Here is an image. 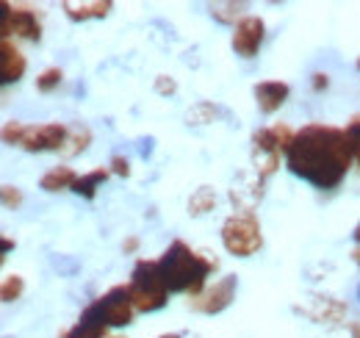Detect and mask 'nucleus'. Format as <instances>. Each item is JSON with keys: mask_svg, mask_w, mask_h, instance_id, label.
I'll use <instances>...</instances> for the list:
<instances>
[{"mask_svg": "<svg viewBox=\"0 0 360 338\" xmlns=\"http://www.w3.org/2000/svg\"><path fill=\"white\" fill-rule=\"evenodd\" d=\"M311 84H314V92H321V89H327V75H324V73H316Z\"/></svg>", "mask_w": 360, "mask_h": 338, "instance_id": "nucleus-29", "label": "nucleus"}, {"mask_svg": "<svg viewBox=\"0 0 360 338\" xmlns=\"http://www.w3.org/2000/svg\"><path fill=\"white\" fill-rule=\"evenodd\" d=\"M131 296H134V308L139 313H153L161 311L169 299V289L161 277L158 261H136L134 272H131Z\"/></svg>", "mask_w": 360, "mask_h": 338, "instance_id": "nucleus-3", "label": "nucleus"}, {"mask_svg": "<svg viewBox=\"0 0 360 338\" xmlns=\"http://www.w3.org/2000/svg\"><path fill=\"white\" fill-rule=\"evenodd\" d=\"M222 244L230 255L236 258H250L264 247V233L261 222L255 213H230L222 225Z\"/></svg>", "mask_w": 360, "mask_h": 338, "instance_id": "nucleus-6", "label": "nucleus"}, {"mask_svg": "<svg viewBox=\"0 0 360 338\" xmlns=\"http://www.w3.org/2000/svg\"><path fill=\"white\" fill-rule=\"evenodd\" d=\"M264 177L261 175H241L238 180H236V186L230 189V200H233V206L238 208L241 213H252V208L264 200Z\"/></svg>", "mask_w": 360, "mask_h": 338, "instance_id": "nucleus-12", "label": "nucleus"}, {"mask_svg": "<svg viewBox=\"0 0 360 338\" xmlns=\"http://www.w3.org/2000/svg\"><path fill=\"white\" fill-rule=\"evenodd\" d=\"M158 338H183V333H164V336H158Z\"/></svg>", "mask_w": 360, "mask_h": 338, "instance_id": "nucleus-33", "label": "nucleus"}, {"mask_svg": "<svg viewBox=\"0 0 360 338\" xmlns=\"http://www.w3.org/2000/svg\"><path fill=\"white\" fill-rule=\"evenodd\" d=\"M3 206L6 208H20L22 206V192L17 186H3Z\"/></svg>", "mask_w": 360, "mask_h": 338, "instance_id": "nucleus-25", "label": "nucleus"}, {"mask_svg": "<svg viewBox=\"0 0 360 338\" xmlns=\"http://www.w3.org/2000/svg\"><path fill=\"white\" fill-rule=\"evenodd\" d=\"M294 136L297 133L288 125H271L255 130L252 133V172L261 175L264 180L274 175V169L280 167V153H288Z\"/></svg>", "mask_w": 360, "mask_h": 338, "instance_id": "nucleus-5", "label": "nucleus"}, {"mask_svg": "<svg viewBox=\"0 0 360 338\" xmlns=\"http://www.w3.org/2000/svg\"><path fill=\"white\" fill-rule=\"evenodd\" d=\"M25 56L11 44V39H3L0 42V81L3 84H17L22 75H25Z\"/></svg>", "mask_w": 360, "mask_h": 338, "instance_id": "nucleus-14", "label": "nucleus"}, {"mask_svg": "<svg viewBox=\"0 0 360 338\" xmlns=\"http://www.w3.org/2000/svg\"><path fill=\"white\" fill-rule=\"evenodd\" d=\"M264 37H266V25L261 17H241L236 31H233L230 44L241 58H255L261 44H264Z\"/></svg>", "mask_w": 360, "mask_h": 338, "instance_id": "nucleus-10", "label": "nucleus"}, {"mask_svg": "<svg viewBox=\"0 0 360 338\" xmlns=\"http://www.w3.org/2000/svg\"><path fill=\"white\" fill-rule=\"evenodd\" d=\"M3 142L14 144L25 153H47V150H61L67 142V125L61 123H47V125H22L17 120L6 123L3 127Z\"/></svg>", "mask_w": 360, "mask_h": 338, "instance_id": "nucleus-4", "label": "nucleus"}, {"mask_svg": "<svg viewBox=\"0 0 360 338\" xmlns=\"http://www.w3.org/2000/svg\"><path fill=\"white\" fill-rule=\"evenodd\" d=\"M214 117H217V108L211 106V103H197V106H191L188 108V114H186V125H208V123H214Z\"/></svg>", "mask_w": 360, "mask_h": 338, "instance_id": "nucleus-21", "label": "nucleus"}, {"mask_svg": "<svg viewBox=\"0 0 360 338\" xmlns=\"http://www.w3.org/2000/svg\"><path fill=\"white\" fill-rule=\"evenodd\" d=\"M122 250H125V253H136V250H139V239H136V236H131V239H125Z\"/></svg>", "mask_w": 360, "mask_h": 338, "instance_id": "nucleus-30", "label": "nucleus"}, {"mask_svg": "<svg viewBox=\"0 0 360 338\" xmlns=\"http://www.w3.org/2000/svg\"><path fill=\"white\" fill-rule=\"evenodd\" d=\"M111 8H114V3H111V0H91V3H72V0H67V3H64V14H67L72 23L108 17V11H111Z\"/></svg>", "mask_w": 360, "mask_h": 338, "instance_id": "nucleus-16", "label": "nucleus"}, {"mask_svg": "<svg viewBox=\"0 0 360 338\" xmlns=\"http://www.w3.org/2000/svg\"><path fill=\"white\" fill-rule=\"evenodd\" d=\"M11 247H14V242H11V239H3V255L8 253V250H11Z\"/></svg>", "mask_w": 360, "mask_h": 338, "instance_id": "nucleus-32", "label": "nucleus"}, {"mask_svg": "<svg viewBox=\"0 0 360 338\" xmlns=\"http://www.w3.org/2000/svg\"><path fill=\"white\" fill-rule=\"evenodd\" d=\"M236 289H238V280L236 275H225L222 280H217L214 286H208L202 294L191 296L188 299V308L197 311V313H222L225 308H230V302L236 299Z\"/></svg>", "mask_w": 360, "mask_h": 338, "instance_id": "nucleus-8", "label": "nucleus"}, {"mask_svg": "<svg viewBox=\"0 0 360 338\" xmlns=\"http://www.w3.org/2000/svg\"><path fill=\"white\" fill-rule=\"evenodd\" d=\"M358 70H360V58H358Z\"/></svg>", "mask_w": 360, "mask_h": 338, "instance_id": "nucleus-34", "label": "nucleus"}, {"mask_svg": "<svg viewBox=\"0 0 360 338\" xmlns=\"http://www.w3.org/2000/svg\"><path fill=\"white\" fill-rule=\"evenodd\" d=\"M252 94H255V103H258V108L264 114H274L288 100L291 89H288V84H283V81H261V84H255Z\"/></svg>", "mask_w": 360, "mask_h": 338, "instance_id": "nucleus-15", "label": "nucleus"}, {"mask_svg": "<svg viewBox=\"0 0 360 338\" xmlns=\"http://www.w3.org/2000/svg\"><path fill=\"white\" fill-rule=\"evenodd\" d=\"M105 330H108V322H105V316H103V311L94 299L81 313V319L70 327V338H105Z\"/></svg>", "mask_w": 360, "mask_h": 338, "instance_id": "nucleus-13", "label": "nucleus"}, {"mask_svg": "<svg viewBox=\"0 0 360 338\" xmlns=\"http://www.w3.org/2000/svg\"><path fill=\"white\" fill-rule=\"evenodd\" d=\"M3 25H0V34L3 39H8L11 34L28 39V42H39L42 39V25H39V17L31 6H11V3H3Z\"/></svg>", "mask_w": 360, "mask_h": 338, "instance_id": "nucleus-7", "label": "nucleus"}, {"mask_svg": "<svg viewBox=\"0 0 360 338\" xmlns=\"http://www.w3.org/2000/svg\"><path fill=\"white\" fill-rule=\"evenodd\" d=\"M161 277L172 294H188V299L202 294L208 286V275L219 269V261L205 253H194L186 242H172L158 258Z\"/></svg>", "mask_w": 360, "mask_h": 338, "instance_id": "nucleus-2", "label": "nucleus"}, {"mask_svg": "<svg viewBox=\"0 0 360 338\" xmlns=\"http://www.w3.org/2000/svg\"><path fill=\"white\" fill-rule=\"evenodd\" d=\"M89 142H91L89 127L81 125V123H72V125H67V142H64L61 153L64 156H81L89 147Z\"/></svg>", "mask_w": 360, "mask_h": 338, "instance_id": "nucleus-18", "label": "nucleus"}, {"mask_svg": "<svg viewBox=\"0 0 360 338\" xmlns=\"http://www.w3.org/2000/svg\"><path fill=\"white\" fill-rule=\"evenodd\" d=\"M208 11H211V17H217L219 23H236V17H238V11H244V3H211L208 6ZM238 25V23H236Z\"/></svg>", "mask_w": 360, "mask_h": 338, "instance_id": "nucleus-22", "label": "nucleus"}, {"mask_svg": "<svg viewBox=\"0 0 360 338\" xmlns=\"http://www.w3.org/2000/svg\"><path fill=\"white\" fill-rule=\"evenodd\" d=\"M111 172L120 175V177H128V175H131V161H128L125 156H114V158H111Z\"/></svg>", "mask_w": 360, "mask_h": 338, "instance_id": "nucleus-27", "label": "nucleus"}, {"mask_svg": "<svg viewBox=\"0 0 360 338\" xmlns=\"http://www.w3.org/2000/svg\"><path fill=\"white\" fill-rule=\"evenodd\" d=\"M61 78H64V73L58 70V67H47L45 73L37 78V89L42 92V94H47V92H53V89H58V84H61Z\"/></svg>", "mask_w": 360, "mask_h": 338, "instance_id": "nucleus-24", "label": "nucleus"}, {"mask_svg": "<svg viewBox=\"0 0 360 338\" xmlns=\"http://www.w3.org/2000/svg\"><path fill=\"white\" fill-rule=\"evenodd\" d=\"M352 161H355V150L347 127L321 125V123L297 130L285 153V167L321 192L338 189Z\"/></svg>", "mask_w": 360, "mask_h": 338, "instance_id": "nucleus-1", "label": "nucleus"}, {"mask_svg": "<svg viewBox=\"0 0 360 338\" xmlns=\"http://www.w3.org/2000/svg\"><path fill=\"white\" fill-rule=\"evenodd\" d=\"M75 180H78V175L70 167H53L50 172L42 175L39 186H42L45 192H61V189H72Z\"/></svg>", "mask_w": 360, "mask_h": 338, "instance_id": "nucleus-19", "label": "nucleus"}, {"mask_svg": "<svg viewBox=\"0 0 360 338\" xmlns=\"http://www.w3.org/2000/svg\"><path fill=\"white\" fill-rule=\"evenodd\" d=\"M355 242H358V250H355V261H358V266H360V225L355 227Z\"/></svg>", "mask_w": 360, "mask_h": 338, "instance_id": "nucleus-31", "label": "nucleus"}, {"mask_svg": "<svg viewBox=\"0 0 360 338\" xmlns=\"http://www.w3.org/2000/svg\"><path fill=\"white\" fill-rule=\"evenodd\" d=\"M22 292H25V280H22L20 275H6V277H3V286H0V299H3V302L20 299Z\"/></svg>", "mask_w": 360, "mask_h": 338, "instance_id": "nucleus-23", "label": "nucleus"}, {"mask_svg": "<svg viewBox=\"0 0 360 338\" xmlns=\"http://www.w3.org/2000/svg\"><path fill=\"white\" fill-rule=\"evenodd\" d=\"M214 206H217V194H214L211 186H200V189L188 197V213H191V216H202V213L214 211Z\"/></svg>", "mask_w": 360, "mask_h": 338, "instance_id": "nucleus-20", "label": "nucleus"}, {"mask_svg": "<svg viewBox=\"0 0 360 338\" xmlns=\"http://www.w3.org/2000/svg\"><path fill=\"white\" fill-rule=\"evenodd\" d=\"M155 92H158V94H175V92H178V84H175L169 75H158V78H155Z\"/></svg>", "mask_w": 360, "mask_h": 338, "instance_id": "nucleus-28", "label": "nucleus"}, {"mask_svg": "<svg viewBox=\"0 0 360 338\" xmlns=\"http://www.w3.org/2000/svg\"><path fill=\"white\" fill-rule=\"evenodd\" d=\"M294 311L302 313V316H308L311 322H341V319L347 316V305H344L341 299H335V296H321V294L308 296V302L297 305Z\"/></svg>", "mask_w": 360, "mask_h": 338, "instance_id": "nucleus-11", "label": "nucleus"}, {"mask_svg": "<svg viewBox=\"0 0 360 338\" xmlns=\"http://www.w3.org/2000/svg\"><path fill=\"white\" fill-rule=\"evenodd\" d=\"M347 133L352 139V150H355V161L360 167V117H352V123L347 125Z\"/></svg>", "mask_w": 360, "mask_h": 338, "instance_id": "nucleus-26", "label": "nucleus"}, {"mask_svg": "<svg viewBox=\"0 0 360 338\" xmlns=\"http://www.w3.org/2000/svg\"><path fill=\"white\" fill-rule=\"evenodd\" d=\"M108 172H111V169L100 167V169H91V172H86V175H81V177L75 180L72 192H75L78 197H84V200H94V197H97V189L105 183Z\"/></svg>", "mask_w": 360, "mask_h": 338, "instance_id": "nucleus-17", "label": "nucleus"}, {"mask_svg": "<svg viewBox=\"0 0 360 338\" xmlns=\"http://www.w3.org/2000/svg\"><path fill=\"white\" fill-rule=\"evenodd\" d=\"M97 305H100L108 327H125V325H131V319H134L136 313L131 286H114V289H108L103 296H97Z\"/></svg>", "mask_w": 360, "mask_h": 338, "instance_id": "nucleus-9", "label": "nucleus"}]
</instances>
